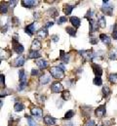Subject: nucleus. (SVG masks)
Listing matches in <instances>:
<instances>
[{"instance_id":"nucleus-41","label":"nucleus","mask_w":117,"mask_h":126,"mask_svg":"<svg viewBox=\"0 0 117 126\" xmlns=\"http://www.w3.org/2000/svg\"><path fill=\"white\" fill-rule=\"evenodd\" d=\"M39 74V70L38 69H32L31 70V75H38Z\"/></svg>"},{"instance_id":"nucleus-30","label":"nucleus","mask_w":117,"mask_h":126,"mask_svg":"<svg viewBox=\"0 0 117 126\" xmlns=\"http://www.w3.org/2000/svg\"><path fill=\"white\" fill-rule=\"evenodd\" d=\"M61 97H62L63 100H69L70 99V93H69V91H63Z\"/></svg>"},{"instance_id":"nucleus-2","label":"nucleus","mask_w":117,"mask_h":126,"mask_svg":"<svg viewBox=\"0 0 117 126\" xmlns=\"http://www.w3.org/2000/svg\"><path fill=\"white\" fill-rule=\"evenodd\" d=\"M103 2V5H102V12L105 14V15H108V16H111L112 15V12H113V6L109 4V1H102Z\"/></svg>"},{"instance_id":"nucleus-22","label":"nucleus","mask_w":117,"mask_h":126,"mask_svg":"<svg viewBox=\"0 0 117 126\" xmlns=\"http://www.w3.org/2000/svg\"><path fill=\"white\" fill-rule=\"evenodd\" d=\"M24 109H25V106H24L22 103H16L15 106H14V110H15V111H17V112L22 111Z\"/></svg>"},{"instance_id":"nucleus-43","label":"nucleus","mask_w":117,"mask_h":126,"mask_svg":"<svg viewBox=\"0 0 117 126\" xmlns=\"http://www.w3.org/2000/svg\"><path fill=\"white\" fill-rule=\"evenodd\" d=\"M112 37H113V39L117 40V30L113 31V32H112Z\"/></svg>"},{"instance_id":"nucleus-1","label":"nucleus","mask_w":117,"mask_h":126,"mask_svg":"<svg viewBox=\"0 0 117 126\" xmlns=\"http://www.w3.org/2000/svg\"><path fill=\"white\" fill-rule=\"evenodd\" d=\"M50 74L57 79H62L64 77V71L59 66H52L50 68Z\"/></svg>"},{"instance_id":"nucleus-16","label":"nucleus","mask_w":117,"mask_h":126,"mask_svg":"<svg viewBox=\"0 0 117 126\" xmlns=\"http://www.w3.org/2000/svg\"><path fill=\"white\" fill-rule=\"evenodd\" d=\"M35 63L37 64V66L38 67H40V68H42V69H44V68H46L47 66H48V63L45 61V60H43V59H39V60H37Z\"/></svg>"},{"instance_id":"nucleus-29","label":"nucleus","mask_w":117,"mask_h":126,"mask_svg":"<svg viewBox=\"0 0 117 126\" xmlns=\"http://www.w3.org/2000/svg\"><path fill=\"white\" fill-rule=\"evenodd\" d=\"M73 115H74V111H73V110H68V111H66V113L64 114V119H70Z\"/></svg>"},{"instance_id":"nucleus-36","label":"nucleus","mask_w":117,"mask_h":126,"mask_svg":"<svg viewBox=\"0 0 117 126\" xmlns=\"http://www.w3.org/2000/svg\"><path fill=\"white\" fill-rule=\"evenodd\" d=\"M25 76H27V75H26L25 70H24V69H21V70L19 71V78H20V80H21V79H23Z\"/></svg>"},{"instance_id":"nucleus-40","label":"nucleus","mask_w":117,"mask_h":126,"mask_svg":"<svg viewBox=\"0 0 117 126\" xmlns=\"http://www.w3.org/2000/svg\"><path fill=\"white\" fill-rule=\"evenodd\" d=\"M0 79H1V80H0V82H1V86H3V84L5 83V76H4L3 74H1V75H0Z\"/></svg>"},{"instance_id":"nucleus-6","label":"nucleus","mask_w":117,"mask_h":126,"mask_svg":"<svg viewBox=\"0 0 117 126\" xmlns=\"http://www.w3.org/2000/svg\"><path fill=\"white\" fill-rule=\"evenodd\" d=\"M92 68H93V71L96 74V76H101L102 74V66L100 64L92 63Z\"/></svg>"},{"instance_id":"nucleus-19","label":"nucleus","mask_w":117,"mask_h":126,"mask_svg":"<svg viewBox=\"0 0 117 126\" xmlns=\"http://www.w3.org/2000/svg\"><path fill=\"white\" fill-rule=\"evenodd\" d=\"M100 39H101L105 45H109L110 42H111V41H110V38H109L106 34H104V33H102V34L100 35Z\"/></svg>"},{"instance_id":"nucleus-17","label":"nucleus","mask_w":117,"mask_h":126,"mask_svg":"<svg viewBox=\"0 0 117 126\" xmlns=\"http://www.w3.org/2000/svg\"><path fill=\"white\" fill-rule=\"evenodd\" d=\"M47 34H48V29H46V28L41 29L40 31L37 32V36H38L39 38H41V39L45 38V37L47 36Z\"/></svg>"},{"instance_id":"nucleus-37","label":"nucleus","mask_w":117,"mask_h":126,"mask_svg":"<svg viewBox=\"0 0 117 126\" xmlns=\"http://www.w3.org/2000/svg\"><path fill=\"white\" fill-rule=\"evenodd\" d=\"M90 42H91V44H97V43H98V38L91 37V38H90Z\"/></svg>"},{"instance_id":"nucleus-39","label":"nucleus","mask_w":117,"mask_h":126,"mask_svg":"<svg viewBox=\"0 0 117 126\" xmlns=\"http://www.w3.org/2000/svg\"><path fill=\"white\" fill-rule=\"evenodd\" d=\"M17 4H18V1H16V0H14V1H10V2H9V5H10L12 8H14Z\"/></svg>"},{"instance_id":"nucleus-34","label":"nucleus","mask_w":117,"mask_h":126,"mask_svg":"<svg viewBox=\"0 0 117 126\" xmlns=\"http://www.w3.org/2000/svg\"><path fill=\"white\" fill-rule=\"evenodd\" d=\"M116 58H117V53L116 52L111 51V52L109 53V59H110V60H116Z\"/></svg>"},{"instance_id":"nucleus-11","label":"nucleus","mask_w":117,"mask_h":126,"mask_svg":"<svg viewBox=\"0 0 117 126\" xmlns=\"http://www.w3.org/2000/svg\"><path fill=\"white\" fill-rule=\"evenodd\" d=\"M35 29H36V24H35V23H33V24H30V25H29V26H28V27L25 29V32H27L29 36H32V34L34 33Z\"/></svg>"},{"instance_id":"nucleus-5","label":"nucleus","mask_w":117,"mask_h":126,"mask_svg":"<svg viewBox=\"0 0 117 126\" xmlns=\"http://www.w3.org/2000/svg\"><path fill=\"white\" fill-rule=\"evenodd\" d=\"M51 90L54 93H59V92H63V86L59 83V82H54L51 86Z\"/></svg>"},{"instance_id":"nucleus-9","label":"nucleus","mask_w":117,"mask_h":126,"mask_svg":"<svg viewBox=\"0 0 117 126\" xmlns=\"http://www.w3.org/2000/svg\"><path fill=\"white\" fill-rule=\"evenodd\" d=\"M43 120L47 125H55L56 124V118L51 115H45Z\"/></svg>"},{"instance_id":"nucleus-12","label":"nucleus","mask_w":117,"mask_h":126,"mask_svg":"<svg viewBox=\"0 0 117 126\" xmlns=\"http://www.w3.org/2000/svg\"><path fill=\"white\" fill-rule=\"evenodd\" d=\"M41 48V42L38 39H34L31 43V51H38Z\"/></svg>"},{"instance_id":"nucleus-21","label":"nucleus","mask_w":117,"mask_h":126,"mask_svg":"<svg viewBox=\"0 0 117 126\" xmlns=\"http://www.w3.org/2000/svg\"><path fill=\"white\" fill-rule=\"evenodd\" d=\"M73 9H74V6H73V5L66 4V5H64V7H63V12H64L66 15H70Z\"/></svg>"},{"instance_id":"nucleus-26","label":"nucleus","mask_w":117,"mask_h":126,"mask_svg":"<svg viewBox=\"0 0 117 126\" xmlns=\"http://www.w3.org/2000/svg\"><path fill=\"white\" fill-rule=\"evenodd\" d=\"M26 117H27V119H28V123H29V126H36V121H35V119H33L32 117H30L28 114H26Z\"/></svg>"},{"instance_id":"nucleus-44","label":"nucleus","mask_w":117,"mask_h":126,"mask_svg":"<svg viewBox=\"0 0 117 126\" xmlns=\"http://www.w3.org/2000/svg\"><path fill=\"white\" fill-rule=\"evenodd\" d=\"M51 38L54 40V42H57V41H58V35H53Z\"/></svg>"},{"instance_id":"nucleus-32","label":"nucleus","mask_w":117,"mask_h":126,"mask_svg":"<svg viewBox=\"0 0 117 126\" xmlns=\"http://www.w3.org/2000/svg\"><path fill=\"white\" fill-rule=\"evenodd\" d=\"M102 94L104 95V96H108V95L110 94V89L107 86H104L102 88Z\"/></svg>"},{"instance_id":"nucleus-28","label":"nucleus","mask_w":117,"mask_h":126,"mask_svg":"<svg viewBox=\"0 0 117 126\" xmlns=\"http://www.w3.org/2000/svg\"><path fill=\"white\" fill-rule=\"evenodd\" d=\"M94 84H95V85H98V86H100V85L102 84V80L101 76H96V77L94 78Z\"/></svg>"},{"instance_id":"nucleus-18","label":"nucleus","mask_w":117,"mask_h":126,"mask_svg":"<svg viewBox=\"0 0 117 126\" xmlns=\"http://www.w3.org/2000/svg\"><path fill=\"white\" fill-rule=\"evenodd\" d=\"M70 23L74 28H79L80 27V19L77 17H71L70 18Z\"/></svg>"},{"instance_id":"nucleus-31","label":"nucleus","mask_w":117,"mask_h":126,"mask_svg":"<svg viewBox=\"0 0 117 126\" xmlns=\"http://www.w3.org/2000/svg\"><path fill=\"white\" fill-rule=\"evenodd\" d=\"M48 13H49L51 16H53V17H57V15H58V10L55 9V8H52V9L49 10Z\"/></svg>"},{"instance_id":"nucleus-4","label":"nucleus","mask_w":117,"mask_h":126,"mask_svg":"<svg viewBox=\"0 0 117 126\" xmlns=\"http://www.w3.org/2000/svg\"><path fill=\"white\" fill-rule=\"evenodd\" d=\"M95 114L98 117H102L105 114V105H101L99 106L96 110H95Z\"/></svg>"},{"instance_id":"nucleus-38","label":"nucleus","mask_w":117,"mask_h":126,"mask_svg":"<svg viewBox=\"0 0 117 126\" xmlns=\"http://www.w3.org/2000/svg\"><path fill=\"white\" fill-rule=\"evenodd\" d=\"M86 126H95V121L92 119H89L86 123Z\"/></svg>"},{"instance_id":"nucleus-33","label":"nucleus","mask_w":117,"mask_h":126,"mask_svg":"<svg viewBox=\"0 0 117 126\" xmlns=\"http://www.w3.org/2000/svg\"><path fill=\"white\" fill-rule=\"evenodd\" d=\"M8 6H7V4H1V13L2 14H6L7 12H8Z\"/></svg>"},{"instance_id":"nucleus-35","label":"nucleus","mask_w":117,"mask_h":126,"mask_svg":"<svg viewBox=\"0 0 117 126\" xmlns=\"http://www.w3.org/2000/svg\"><path fill=\"white\" fill-rule=\"evenodd\" d=\"M67 21V19L65 18V17H60V18H58V25H61V24H63V23H65Z\"/></svg>"},{"instance_id":"nucleus-3","label":"nucleus","mask_w":117,"mask_h":126,"mask_svg":"<svg viewBox=\"0 0 117 126\" xmlns=\"http://www.w3.org/2000/svg\"><path fill=\"white\" fill-rule=\"evenodd\" d=\"M13 49H14V51H15L16 53H18V54H23L24 51H25L24 46L18 42V38H17V37H15V38L13 39Z\"/></svg>"},{"instance_id":"nucleus-8","label":"nucleus","mask_w":117,"mask_h":126,"mask_svg":"<svg viewBox=\"0 0 117 126\" xmlns=\"http://www.w3.org/2000/svg\"><path fill=\"white\" fill-rule=\"evenodd\" d=\"M79 54L82 55V57L86 60H91L94 58V55L92 53V51H89V50H83V51H79Z\"/></svg>"},{"instance_id":"nucleus-15","label":"nucleus","mask_w":117,"mask_h":126,"mask_svg":"<svg viewBox=\"0 0 117 126\" xmlns=\"http://www.w3.org/2000/svg\"><path fill=\"white\" fill-rule=\"evenodd\" d=\"M51 81V75L50 74H43L40 77V83L41 84H47Z\"/></svg>"},{"instance_id":"nucleus-20","label":"nucleus","mask_w":117,"mask_h":126,"mask_svg":"<svg viewBox=\"0 0 117 126\" xmlns=\"http://www.w3.org/2000/svg\"><path fill=\"white\" fill-rule=\"evenodd\" d=\"M60 56H59V59L61 61H63V63H68L69 62V54H64V51H60Z\"/></svg>"},{"instance_id":"nucleus-14","label":"nucleus","mask_w":117,"mask_h":126,"mask_svg":"<svg viewBox=\"0 0 117 126\" xmlns=\"http://www.w3.org/2000/svg\"><path fill=\"white\" fill-rule=\"evenodd\" d=\"M25 62L26 59L24 57H18L14 62V66H23L25 64Z\"/></svg>"},{"instance_id":"nucleus-13","label":"nucleus","mask_w":117,"mask_h":126,"mask_svg":"<svg viewBox=\"0 0 117 126\" xmlns=\"http://www.w3.org/2000/svg\"><path fill=\"white\" fill-rule=\"evenodd\" d=\"M42 113H43V110L40 108H33L31 110V114L35 117H41Z\"/></svg>"},{"instance_id":"nucleus-24","label":"nucleus","mask_w":117,"mask_h":126,"mask_svg":"<svg viewBox=\"0 0 117 126\" xmlns=\"http://www.w3.org/2000/svg\"><path fill=\"white\" fill-rule=\"evenodd\" d=\"M65 31L70 36H76V30L74 29V27H67Z\"/></svg>"},{"instance_id":"nucleus-25","label":"nucleus","mask_w":117,"mask_h":126,"mask_svg":"<svg viewBox=\"0 0 117 126\" xmlns=\"http://www.w3.org/2000/svg\"><path fill=\"white\" fill-rule=\"evenodd\" d=\"M98 25H99L101 28H104V27H105V25H106L105 18H104V17H102V16L99 17V19H98Z\"/></svg>"},{"instance_id":"nucleus-23","label":"nucleus","mask_w":117,"mask_h":126,"mask_svg":"<svg viewBox=\"0 0 117 126\" xmlns=\"http://www.w3.org/2000/svg\"><path fill=\"white\" fill-rule=\"evenodd\" d=\"M41 55H40V53L38 52V51H30L29 54V59H37V58H39Z\"/></svg>"},{"instance_id":"nucleus-42","label":"nucleus","mask_w":117,"mask_h":126,"mask_svg":"<svg viewBox=\"0 0 117 126\" xmlns=\"http://www.w3.org/2000/svg\"><path fill=\"white\" fill-rule=\"evenodd\" d=\"M53 25H54V22H48L47 24H46V29H49V28H51V27H53Z\"/></svg>"},{"instance_id":"nucleus-10","label":"nucleus","mask_w":117,"mask_h":126,"mask_svg":"<svg viewBox=\"0 0 117 126\" xmlns=\"http://www.w3.org/2000/svg\"><path fill=\"white\" fill-rule=\"evenodd\" d=\"M37 2L38 1H35V0H23L22 1V5L26 8H31L33 6H36L37 5Z\"/></svg>"},{"instance_id":"nucleus-7","label":"nucleus","mask_w":117,"mask_h":126,"mask_svg":"<svg viewBox=\"0 0 117 126\" xmlns=\"http://www.w3.org/2000/svg\"><path fill=\"white\" fill-rule=\"evenodd\" d=\"M88 20H89V23H90V32H91V33L97 32L99 30V28H98V22H96L95 20L90 19V18Z\"/></svg>"},{"instance_id":"nucleus-27","label":"nucleus","mask_w":117,"mask_h":126,"mask_svg":"<svg viewBox=\"0 0 117 126\" xmlns=\"http://www.w3.org/2000/svg\"><path fill=\"white\" fill-rule=\"evenodd\" d=\"M108 80L112 83H117V73H111L108 75Z\"/></svg>"}]
</instances>
